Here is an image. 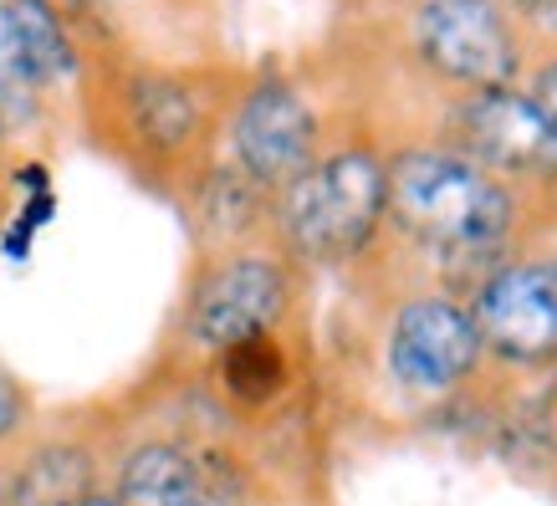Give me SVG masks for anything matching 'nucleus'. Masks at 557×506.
Returning <instances> with one entry per match:
<instances>
[{
    "mask_svg": "<svg viewBox=\"0 0 557 506\" xmlns=\"http://www.w3.org/2000/svg\"><path fill=\"white\" fill-rule=\"evenodd\" d=\"M16 420H21V394H16V384L0 373V440L16 430Z\"/></svg>",
    "mask_w": 557,
    "mask_h": 506,
    "instance_id": "15",
    "label": "nucleus"
},
{
    "mask_svg": "<svg viewBox=\"0 0 557 506\" xmlns=\"http://www.w3.org/2000/svg\"><path fill=\"white\" fill-rule=\"evenodd\" d=\"M220 138H225V164L240 169L267 195L292 185L327 149L318 108L287 72H261L251 83H240L225 108Z\"/></svg>",
    "mask_w": 557,
    "mask_h": 506,
    "instance_id": "5",
    "label": "nucleus"
},
{
    "mask_svg": "<svg viewBox=\"0 0 557 506\" xmlns=\"http://www.w3.org/2000/svg\"><path fill=\"white\" fill-rule=\"evenodd\" d=\"M236 87L195 67H159V62H119L92 87L98 123L108 144L138 169H189L210 149L215 128Z\"/></svg>",
    "mask_w": 557,
    "mask_h": 506,
    "instance_id": "2",
    "label": "nucleus"
},
{
    "mask_svg": "<svg viewBox=\"0 0 557 506\" xmlns=\"http://www.w3.org/2000/svg\"><path fill=\"white\" fill-rule=\"evenodd\" d=\"M287 307V271L261 251H236L231 261L205 271V282L189 297V337L200 348H236L251 337H267L271 322Z\"/></svg>",
    "mask_w": 557,
    "mask_h": 506,
    "instance_id": "7",
    "label": "nucleus"
},
{
    "mask_svg": "<svg viewBox=\"0 0 557 506\" xmlns=\"http://www.w3.org/2000/svg\"><path fill=\"white\" fill-rule=\"evenodd\" d=\"M388 220L440 256H491L517 225V189L450 144L388 153Z\"/></svg>",
    "mask_w": 557,
    "mask_h": 506,
    "instance_id": "1",
    "label": "nucleus"
},
{
    "mask_svg": "<svg viewBox=\"0 0 557 506\" xmlns=\"http://www.w3.org/2000/svg\"><path fill=\"white\" fill-rule=\"evenodd\" d=\"M507 5L517 16H542V11H547V0H507Z\"/></svg>",
    "mask_w": 557,
    "mask_h": 506,
    "instance_id": "16",
    "label": "nucleus"
},
{
    "mask_svg": "<svg viewBox=\"0 0 557 506\" xmlns=\"http://www.w3.org/2000/svg\"><path fill=\"white\" fill-rule=\"evenodd\" d=\"M87 496V460L77 451L36 456L32 471L16 481L11 506H77Z\"/></svg>",
    "mask_w": 557,
    "mask_h": 506,
    "instance_id": "12",
    "label": "nucleus"
},
{
    "mask_svg": "<svg viewBox=\"0 0 557 506\" xmlns=\"http://www.w3.org/2000/svg\"><path fill=\"white\" fill-rule=\"evenodd\" d=\"M486 354L471 312L450 297H414L399 307L388 328V373L409 394H445L471 379L475 358Z\"/></svg>",
    "mask_w": 557,
    "mask_h": 506,
    "instance_id": "9",
    "label": "nucleus"
},
{
    "mask_svg": "<svg viewBox=\"0 0 557 506\" xmlns=\"http://www.w3.org/2000/svg\"><path fill=\"white\" fill-rule=\"evenodd\" d=\"M77 506H119V496H98V491H87Z\"/></svg>",
    "mask_w": 557,
    "mask_h": 506,
    "instance_id": "17",
    "label": "nucleus"
},
{
    "mask_svg": "<svg viewBox=\"0 0 557 506\" xmlns=\"http://www.w3.org/2000/svg\"><path fill=\"white\" fill-rule=\"evenodd\" d=\"M271 215L292 256L348 261L388 220V159L373 144L322 149L292 185L271 195Z\"/></svg>",
    "mask_w": 557,
    "mask_h": 506,
    "instance_id": "3",
    "label": "nucleus"
},
{
    "mask_svg": "<svg viewBox=\"0 0 557 506\" xmlns=\"http://www.w3.org/2000/svg\"><path fill=\"white\" fill-rule=\"evenodd\" d=\"M200 481L180 445H138L119 476V506H174Z\"/></svg>",
    "mask_w": 557,
    "mask_h": 506,
    "instance_id": "10",
    "label": "nucleus"
},
{
    "mask_svg": "<svg viewBox=\"0 0 557 506\" xmlns=\"http://www.w3.org/2000/svg\"><path fill=\"white\" fill-rule=\"evenodd\" d=\"M547 11H557V0H547Z\"/></svg>",
    "mask_w": 557,
    "mask_h": 506,
    "instance_id": "20",
    "label": "nucleus"
},
{
    "mask_svg": "<svg viewBox=\"0 0 557 506\" xmlns=\"http://www.w3.org/2000/svg\"><path fill=\"white\" fill-rule=\"evenodd\" d=\"M47 102H51V92L32 77L16 36H11V26L0 16V144L32 134L36 123L47 119Z\"/></svg>",
    "mask_w": 557,
    "mask_h": 506,
    "instance_id": "11",
    "label": "nucleus"
},
{
    "mask_svg": "<svg viewBox=\"0 0 557 506\" xmlns=\"http://www.w3.org/2000/svg\"><path fill=\"white\" fill-rule=\"evenodd\" d=\"M547 271H553V282H557V261H553V267H547Z\"/></svg>",
    "mask_w": 557,
    "mask_h": 506,
    "instance_id": "19",
    "label": "nucleus"
},
{
    "mask_svg": "<svg viewBox=\"0 0 557 506\" xmlns=\"http://www.w3.org/2000/svg\"><path fill=\"white\" fill-rule=\"evenodd\" d=\"M522 87L532 92V102H537L542 113H547V123L557 128V57H537V62L527 67Z\"/></svg>",
    "mask_w": 557,
    "mask_h": 506,
    "instance_id": "13",
    "label": "nucleus"
},
{
    "mask_svg": "<svg viewBox=\"0 0 557 506\" xmlns=\"http://www.w3.org/2000/svg\"><path fill=\"white\" fill-rule=\"evenodd\" d=\"M440 144L471 153L475 164L502 174L507 185H553L557 180V128L522 83L450 98Z\"/></svg>",
    "mask_w": 557,
    "mask_h": 506,
    "instance_id": "6",
    "label": "nucleus"
},
{
    "mask_svg": "<svg viewBox=\"0 0 557 506\" xmlns=\"http://www.w3.org/2000/svg\"><path fill=\"white\" fill-rule=\"evenodd\" d=\"M174 506H236V502H231V491H220L215 481H205L200 476V481H195V486H189Z\"/></svg>",
    "mask_w": 557,
    "mask_h": 506,
    "instance_id": "14",
    "label": "nucleus"
},
{
    "mask_svg": "<svg viewBox=\"0 0 557 506\" xmlns=\"http://www.w3.org/2000/svg\"><path fill=\"white\" fill-rule=\"evenodd\" d=\"M405 51L450 98L481 87H511L532 67L522 16L507 0H409Z\"/></svg>",
    "mask_w": 557,
    "mask_h": 506,
    "instance_id": "4",
    "label": "nucleus"
},
{
    "mask_svg": "<svg viewBox=\"0 0 557 506\" xmlns=\"http://www.w3.org/2000/svg\"><path fill=\"white\" fill-rule=\"evenodd\" d=\"M87 5H134V0H87Z\"/></svg>",
    "mask_w": 557,
    "mask_h": 506,
    "instance_id": "18",
    "label": "nucleus"
},
{
    "mask_svg": "<svg viewBox=\"0 0 557 506\" xmlns=\"http://www.w3.org/2000/svg\"><path fill=\"white\" fill-rule=\"evenodd\" d=\"M481 348L507 363H547L557 358V282L537 261H507L475 287L466 307Z\"/></svg>",
    "mask_w": 557,
    "mask_h": 506,
    "instance_id": "8",
    "label": "nucleus"
}]
</instances>
